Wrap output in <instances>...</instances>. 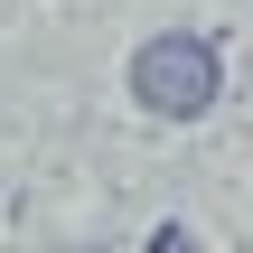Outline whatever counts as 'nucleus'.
<instances>
[{
	"label": "nucleus",
	"instance_id": "obj_1",
	"mask_svg": "<svg viewBox=\"0 0 253 253\" xmlns=\"http://www.w3.org/2000/svg\"><path fill=\"white\" fill-rule=\"evenodd\" d=\"M216 94H225V66L197 28H160V38L131 47V103L150 122H197Z\"/></svg>",
	"mask_w": 253,
	"mask_h": 253
},
{
	"label": "nucleus",
	"instance_id": "obj_2",
	"mask_svg": "<svg viewBox=\"0 0 253 253\" xmlns=\"http://www.w3.org/2000/svg\"><path fill=\"white\" fill-rule=\"evenodd\" d=\"M150 253H188V225H160V235H150Z\"/></svg>",
	"mask_w": 253,
	"mask_h": 253
}]
</instances>
